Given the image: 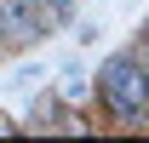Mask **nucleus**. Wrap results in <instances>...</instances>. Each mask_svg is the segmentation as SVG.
<instances>
[{
  "instance_id": "f03ea898",
  "label": "nucleus",
  "mask_w": 149,
  "mask_h": 143,
  "mask_svg": "<svg viewBox=\"0 0 149 143\" xmlns=\"http://www.w3.org/2000/svg\"><path fill=\"white\" fill-rule=\"evenodd\" d=\"M0 29H6L12 46H29V40L40 35V12L29 0H0Z\"/></svg>"
},
{
  "instance_id": "20e7f679",
  "label": "nucleus",
  "mask_w": 149,
  "mask_h": 143,
  "mask_svg": "<svg viewBox=\"0 0 149 143\" xmlns=\"http://www.w3.org/2000/svg\"><path fill=\"white\" fill-rule=\"evenodd\" d=\"M46 6H52V12H63V0H46Z\"/></svg>"
},
{
  "instance_id": "7ed1b4c3",
  "label": "nucleus",
  "mask_w": 149,
  "mask_h": 143,
  "mask_svg": "<svg viewBox=\"0 0 149 143\" xmlns=\"http://www.w3.org/2000/svg\"><path fill=\"white\" fill-rule=\"evenodd\" d=\"M0 52H12V40H6V29H0Z\"/></svg>"
},
{
  "instance_id": "f257e3e1",
  "label": "nucleus",
  "mask_w": 149,
  "mask_h": 143,
  "mask_svg": "<svg viewBox=\"0 0 149 143\" xmlns=\"http://www.w3.org/2000/svg\"><path fill=\"white\" fill-rule=\"evenodd\" d=\"M103 97H109V109L120 120H143V109H149V74L138 69L132 57H115L109 69H103Z\"/></svg>"
}]
</instances>
